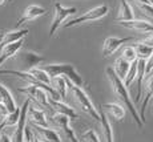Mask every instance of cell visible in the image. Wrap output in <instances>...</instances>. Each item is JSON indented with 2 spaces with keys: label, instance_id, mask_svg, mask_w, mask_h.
I'll return each mask as SVG.
<instances>
[{
  "label": "cell",
  "instance_id": "ffe728a7",
  "mask_svg": "<svg viewBox=\"0 0 153 142\" xmlns=\"http://www.w3.org/2000/svg\"><path fill=\"white\" fill-rule=\"evenodd\" d=\"M134 19V13L132 5L128 0H120L119 11H117V21H129Z\"/></svg>",
  "mask_w": 153,
  "mask_h": 142
},
{
  "label": "cell",
  "instance_id": "603a6c76",
  "mask_svg": "<svg viewBox=\"0 0 153 142\" xmlns=\"http://www.w3.org/2000/svg\"><path fill=\"white\" fill-rule=\"evenodd\" d=\"M52 87V89H53L56 93L60 96L61 100H64L67 97V92H68V87H67V80L64 77H61V76H59V77H53L51 78V84H49Z\"/></svg>",
  "mask_w": 153,
  "mask_h": 142
},
{
  "label": "cell",
  "instance_id": "f546056e",
  "mask_svg": "<svg viewBox=\"0 0 153 142\" xmlns=\"http://www.w3.org/2000/svg\"><path fill=\"white\" fill-rule=\"evenodd\" d=\"M121 57L124 58L125 61H128L129 64H132L133 61H136L137 60V55H136L134 48H133V47H125L124 51H123Z\"/></svg>",
  "mask_w": 153,
  "mask_h": 142
},
{
  "label": "cell",
  "instance_id": "3957f363",
  "mask_svg": "<svg viewBox=\"0 0 153 142\" xmlns=\"http://www.w3.org/2000/svg\"><path fill=\"white\" fill-rule=\"evenodd\" d=\"M67 87H68V89L71 90V93L73 94V97H75V100L77 101V104L81 106L83 112H85L87 114H89V116L92 118H95L96 121H99L100 120V110L93 105L92 100H91L89 96L85 93V90L83 88L75 87V85H73L71 81H68V80H67Z\"/></svg>",
  "mask_w": 153,
  "mask_h": 142
},
{
  "label": "cell",
  "instance_id": "f35d334b",
  "mask_svg": "<svg viewBox=\"0 0 153 142\" xmlns=\"http://www.w3.org/2000/svg\"><path fill=\"white\" fill-rule=\"evenodd\" d=\"M0 39H1V35H0Z\"/></svg>",
  "mask_w": 153,
  "mask_h": 142
},
{
  "label": "cell",
  "instance_id": "44dd1931",
  "mask_svg": "<svg viewBox=\"0 0 153 142\" xmlns=\"http://www.w3.org/2000/svg\"><path fill=\"white\" fill-rule=\"evenodd\" d=\"M100 125L102 129V137H104L105 142H114V135H113V128H112L109 120L107 118L104 112H100Z\"/></svg>",
  "mask_w": 153,
  "mask_h": 142
},
{
  "label": "cell",
  "instance_id": "5b68a950",
  "mask_svg": "<svg viewBox=\"0 0 153 142\" xmlns=\"http://www.w3.org/2000/svg\"><path fill=\"white\" fill-rule=\"evenodd\" d=\"M76 12H77V8L64 7V5L60 4V3H56L55 4V16H53V20H52L51 28H49V37L53 36L55 32L60 28V25L63 24L69 16L76 15Z\"/></svg>",
  "mask_w": 153,
  "mask_h": 142
},
{
  "label": "cell",
  "instance_id": "5bb4252c",
  "mask_svg": "<svg viewBox=\"0 0 153 142\" xmlns=\"http://www.w3.org/2000/svg\"><path fill=\"white\" fill-rule=\"evenodd\" d=\"M47 13V10L42 5H37V4H31L25 8V11L23 12V16L17 20L16 27H20L23 23L25 21H31V20H35L40 16H44Z\"/></svg>",
  "mask_w": 153,
  "mask_h": 142
},
{
  "label": "cell",
  "instance_id": "4dcf8cb0",
  "mask_svg": "<svg viewBox=\"0 0 153 142\" xmlns=\"http://www.w3.org/2000/svg\"><path fill=\"white\" fill-rule=\"evenodd\" d=\"M136 5L146 17L153 19V5L151 4V3H136Z\"/></svg>",
  "mask_w": 153,
  "mask_h": 142
},
{
  "label": "cell",
  "instance_id": "83f0119b",
  "mask_svg": "<svg viewBox=\"0 0 153 142\" xmlns=\"http://www.w3.org/2000/svg\"><path fill=\"white\" fill-rule=\"evenodd\" d=\"M19 117H20V108H16V110L12 112V113H8L7 116L4 117L3 122H0V130L5 126H15L19 121Z\"/></svg>",
  "mask_w": 153,
  "mask_h": 142
},
{
  "label": "cell",
  "instance_id": "4fadbf2b",
  "mask_svg": "<svg viewBox=\"0 0 153 142\" xmlns=\"http://www.w3.org/2000/svg\"><path fill=\"white\" fill-rule=\"evenodd\" d=\"M19 61L20 64L24 67V72H28L29 69L32 68H36L37 65H40L44 61V57L35 52H31V51H27V52H23L19 55Z\"/></svg>",
  "mask_w": 153,
  "mask_h": 142
},
{
  "label": "cell",
  "instance_id": "f1b7e54d",
  "mask_svg": "<svg viewBox=\"0 0 153 142\" xmlns=\"http://www.w3.org/2000/svg\"><path fill=\"white\" fill-rule=\"evenodd\" d=\"M136 75H137V60L133 61V63L131 64V68H129L128 73H126V77H125L124 81H123L126 89H128V87H131V85L134 82V80H136Z\"/></svg>",
  "mask_w": 153,
  "mask_h": 142
},
{
  "label": "cell",
  "instance_id": "d6a6232c",
  "mask_svg": "<svg viewBox=\"0 0 153 142\" xmlns=\"http://www.w3.org/2000/svg\"><path fill=\"white\" fill-rule=\"evenodd\" d=\"M140 43L146 44V45H149V47H153V33H151L148 37H145V39H144V40H141Z\"/></svg>",
  "mask_w": 153,
  "mask_h": 142
},
{
  "label": "cell",
  "instance_id": "d4e9b609",
  "mask_svg": "<svg viewBox=\"0 0 153 142\" xmlns=\"http://www.w3.org/2000/svg\"><path fill=\"white\" fill-rule=\"evenodd\" d=\"M23 44H24V39L23 40H19V41H15V43H11V44H7V45L1 47V55L5 56L7 58H11V57H15V56L19 53V51L23 48Z\"/></svg>",
  "mask_w": 153,
  "mask_h": 142
},
{
  "label": "cell",
  "instance_id": "cb8c5ba5",
  "mask_svg": "<svg viewBox=\"0 0 153 142\" xmlns=\"http://www.w3.org/2000/svg\"><path fill=\"white\" fill-rule=\"evenodd\" d=\"M129 68H131V64L128 63V61H125L124 58L120 56L119 58H117L116 61H114V64H113V72H114V75L117 76L121 81H124L125 77H126V73H128V70H129Z\"/></svg>",
  "mask_w": 153,
  "mask_h": 142
},
{
  "label": "cell",
  "instance_id": "484cf974",
  "mask_svg": "<svg viewBox=\"0 0 153 142\" xmlns=\"http://www.w3.org/2000/svg\"><path fill=\"white\" fill-rule=\"evenodd\" d=\"M134 51H136V55H137V60H145L148 61L151 58V56L153 55V47H149L146 44H143V43H137L136 45H133Z\"/></svg>",
  "mask_w": 153,
  "mask_h": 142
},
{
  "label": "cell",
  "instance_id": "7402d4cb",
  "mask_svg": "<svg viewBox=\"0 0 153 142\" xmlns=\"http://www.w3.org/2000/svg\"><path fill=\"white\" fill-rule=\"evenodd\" d=\"M0 96H1V100H3V105L7 108L8 113H12V112L16 110V102H15L12 94H11V92L7 89V87H4V85L0 82Z\"/></svg>",
  "mask_w": 153,
  "mask_h": 142
},
{
  "label": "cell",
  "instance_id": "8992f818",
  "mask_svg": "<svg viewBox=\"0 0 153 142\" xmlns=\"http://www.w3.org/2000/svg\"><path fill=\"white\" fill-rule=\"evenodd\" d=\"M20 93H24L28 96L31 101H35L39 105V108H49L48 105V94L37 85H28L25 88H19Z\"/></svg>",
  "mask_w": 153,
  "mask_h": 142
},
{
  "label": "cell",
  "instance_id": "4316f807",
  "mask_svg": "<svg viewBox=\"0 0 153 142\" xmlns=\"http://www.w3.org/2000/svg\"><path fill=\"white\" fill-rule=\"evenodd\" d=\"M29 73H31L32 76H33V78L36 80L37 82H40V84H45V85H49L51 84V78H49V76L45 73V70L43 69V68H32V69L28 70Z\"/></svg>",
  "mask_w": 153,
  "mask_h": 142
},
{
  "label": "cell",
  "instance_id": "ac0fdd59",
  "mask_svg": "<svg viewBox=\"0 0 153 142\" xmlns=\"http://www.w3.org/2000/svg\"><path fill=\"white\" fill-rule=\"evenodd\" d=\"M28 32H29L28 29H17V31H10V32H7V33L1 35V39H0V48L7 45V44L23 40L28 35Z\"/></svg>",
  "mask_w": 153,
  "mask_h": 142
},
{
  "label": "cell",
  "instance_id": "8fae6325",
  "mask_svg": "<svg viewBox=\"0 0 153 142\" xmlns=\"http://www.w3.org/2000/svg\"><path fill=\"white\" fill-rule=\"evenodd\" d=\"M69 118L67 116H64V114H59V113H55L53 116H52V122L55 124L56 126H59V128L63 129V132L65 133L67 138L69 140V142H80L77 138V135H76L75 130L69 126Z\"/></svg>",
  "mask_w": 153,
  "mask_h": 142
},
{
  "label": "cell",
  "instance_id": "6da1fadb",
  "mask_svg": "<svg viewBox=\"0 0 153 142\" xmlns=\"http://www.w3.org/2000/svg\"><path fill=\"white\" fill-rule=\"evenodd\" d=\"M105 72H107V76H108V78H109L111 85H112V89H113V92L116 93L117 98H119L120 101L124 104V108L129 112V113L132 114V117H133L134 122L137 124V126H139V128H141V126L144 125V122L140 120L139 112H137V109L134 108V104H133V101H132L131 96H129V92H128V89L125 88L124 82H123L121 80H120L116 75H114L113 69H112L111 67L107 68V70H105Z\"/></svg>",
  "mask_w": 153,
  "mask_h": 142
},
{
  "label": "cell",
  "instance_id": "9c48e42d",
  "mask_svg": "<svg viewBox=\"0 0 153 142\" xmlns=\"http://www.w3.org/2000/svg\"><path fill=\"white\" fill-rule=\"evenodd\" d=\"M27 120L31 122V125L42 126V128H49V122L47 120V116L42 108H37L29 104L27 110Z\"/></svg>",
  "mask_w": 153,
  "mask_h": 142
},
{
  "label": "cell",
  "instance_id": "8d00e7d4",
  "mask_svg": "<svg viewBox=\"0 0 153 142\" xmlns=\"http://www.w3.org/2000/svg\"><path fill=\"white\" fill-rule=\"evenodd\" d=\"M4 1H5V0H0V5H3V4H4Z\"/></svg>",
  "mask_w": 153,
  "mask_h": 142
},
{
  "label": "cell",
  "instance_id": "2e32d148",
  "mask_svg": "<svg viewBox=\"0 0 153 142\" xmlns=\"http://www.w3.org/2000/svg\"><path fill=\"white\" fill-rule=\"evenodd\" d=\"M48 105H49L51 109H53L56 113L64 114V116H67L69 120H77L79 118V114L76 113L71 106H68L65 102H63V101H53V100H51L48 97Z\"/></svg>",
  "mask_w": 153,
  "mask_h": 142
},
{
  "label": "cell",
  "instance_id": "1f68e13d",
  "mask_svg": "<svg viewBox=\"0 0 153 142\" xmlns=\"http://www.w3.org/2000/svg\"><path fill=\"white\" fill-rule=\"evenodd\" d=\"M83 140L87 142H101L100 137L97 135V133L95 132L93 129H89L83 134Z\"/></svg>",
  "mask_w": 153,
  "mask_h": 142
},
{
  "label": "cell",
  "instance_id": "9a60e30c",
  "mask_svg": "<svg viewBox=\"0 0 153 142\" xmlns=\"http://www.w3.org/2000/svg\"><path fill=\"white\" fill-rule=\"evenodd\" d=\"M119 24L125 27V28L143 32V33H148V35L153 33V24L149 21H146V20L133 19V20H129V21H119Z\"/></svg>",
  "mask_w": 153,
  "mask_h": 142
},
{
  "label": "cell",
  "instance_id": "277c9868",
  "mask_svg": "<svg viewBox=\"0 0 153 142\" xmlns=\"http://www.w3.org/2000/svg\"><path fill=\"white\" fill-rule=\"evenodd\" d=\"M109 12V8H108V5L102 4V5H97V7L92 8V10L87 11L85 13H83L81 16L79 17H75L73 20H69L68 23H67L65 28H71V27H75V25H79L81 24V23H85V21H96V20H100L102 19V17H105Z\"/></svg>",
  "mask_w": 153,
  "mask_h": 142
},
{
  "label": "cell",
  "instance_id": "d590c367",
  "mask_svg": "<svg viewBox=\"0 0 153 142\" xmlns=\"http://www.w3.org/2000/svg\"><path fill=\"white\" fill-rule=\"evenodd\" d=\"M7 60H8V58L5 57V56L0 55V65H3V64H4V63H5V61H7Z\"/></svg>",
  "mask_w": 153,
  "mask_h": 142
},
{
  "label": "cell",
  "instance_id": "30bf717a",
  "mask_svg": "<svg viewBox=\"0 0 153 142\" xmlns=\"http://www.w3.org/2000/svg\"><path fill=\"white\" fill-rule=\"evenodd\" d=\"M133 40V37H117V36H109L104 40L102 44V56L108 57V56L113 55L117 49L121 45H124L125 43Z\"/></svg>",
  "mask_w": 153,
  "mask_h": 142
},
{
  "label": "cell",
  "instance_id": "7c38bea8",
  "mask_svg": "<svg viewBox=\"0 0 153 142\" xmlns=\"http://www.w3.org/2000/svg\"><path fill=\"white\" fill-rule=\"evenodd\" d=\"M33 129L35 134V140L37 142H63L60 138V135L57 134V132L53 129L49 128H42V126H36V125H31Z\"/></svg>",
  "mask_w": 153,
  "mask_h": 142
},
{
  "label": "cell",
  "instance_id": "e575fe53",
  "mask_svg": "<svg viewBox=\"0 0 153 142\" xmlns=\"http://www.w3.org/2000/svg\"><path fill=\"white\" fill-rule=\"evenodd\" d=\"M0 142H11V137L4 134V133H1V134H0Z\"/></svg>",
  "mask_w": 153,
  "mask_h": 142
},
{
  "label": "cell",
  "instance_id": "7a4b0ae2",
  "mask_svg": "<svg viewBox=\"0 0 153 142\" xmlns=\"http://www.w3.org/2000/svg\"><path fill=\"white\" fill-rule=\"evenodd\" d=\"M43 69L45 70V73L49 76V78L61 76V77L71 81L75 87L81 88L84 84L83 77H81L80 73L77 72L75 65H72V64H48V65H44Z\"/></svg>",
  "mask_w": 153,
  "mask_h": 142
},
{
  "label": "cell",
  "instance_id": "836d02e7",
  "mask_svg": "<svg viewBox=\"0 0 153 142\" xmlns=\"http://www.w3.org/2000/svg\"><path fill=\"white\" fill-rule=\"evenodd\" d=\"M152 69H153V55L151 56V58L146 61V73H149Z\"/></svg>",
  "mask_w": 153,
  "mask_h": 142
},
{
  "label": "cell",
  "instance_id": "b9f144b4",
  "mask_svg": "<svg viewBox=\"0 0 153 142\" xmlns=\"http://www.w3.org/2000/svg\"><path fill=\"white\" fill-rule=\"evenodd\" d=\"M152 106H153V105H152Z\"/></svg>",
  "mask_w": 153,
  "mask_h": 142
},
{
  "label": "cell",
  "instance_id": "e0dca14e",
  "mask_svg": "<svg viewBox=\"0 0 153 142\" xmlns=\"http://www.w3.org/2000/svg\"><path fill=\"white\" fill-rule=\"evenodd\" d=\"M102 110H105L111 117H113L116 121H123L125 118V108L116 102H107L101 105Z\"/></svg>",
  "mask_w": 153,
  "mask_h": 142
},
{
  "label": "cell",
  "instance_id": "ba28073f",
  "mask_svg": "<svg viewBox=\"0 0 153 142\" xmlns=\"http://www.w3.org/2000/svg\"><path fill=\"white\" fill-rule=\"evenodd\" d=\"M143 90H144V101L141 102L139 117H140V120L144 122V121H145V109H146V106H148V104L151 102V100L153 97V69L149 73H146L145 77H144Z\"/></svg>",
  "mask_w": 153,
  "mask_h": 142
},
{
  "label": "cell",
  "instance_id": "60d3db41",
  "mask_svg": "<svg viewBox=\"0 0 153 142\" xmlns=\"http://www.w3.org/2000/svg\"><path fill=\"white\" fill-rule=\"evenodd\" d=\"M152 100H153V97H152Z\"/></svg>",
  "mask_w": 153,
  "mask_h": 142
},
{
  "label": "cell",
  "instance_id": "d6986e66",
  "mask_svg": "<svg viewBox=\"0 0 153 142\" xmlns=\"http://www.w3.org/2000/svg\"><path fill=\"white\" fill-rule=\"evenodd\" d=\"M146 75V61L145 60H137V75H136V87H137V94H136V101L139 102L143 96V82L144 77Z\"/></svg>",
  "mask_w": 153,
  "mask_h": 142
},
{
  "label": "cell",
  "instance_id": "52a82bcc",
  "mask_svg": "<svg viewBox=\"0 0 153 142\" xmlns=\"http://www.w3.org/2000/svg\"><path fill=\"white\" fill-rule=\"evenodd\" d=\"M31 104V100L27 98L23 104V106L20 108V117H19V121L15 126L13 132V135L11 138V142H25V137H24V130H25V126H27V110H28V106Z\"/></svg>",
  "mask_w": 153,
  "mask_h": 142
},
{
  "label": "cell",
  "instance_id": "ab89813d",
  "mask_svg": "<svg viewBox=\"0 0 153 142\" xmlns=\"http://www.w3.org/2000/svg\"><path fill=\"white\" fill-rule=\"evenodd\" d=\"M8 1H12V0H8Z\"/></svg>",
  "mask_w": 153,
  "mask_h": 142
},
{
  "label": "cell",
  "instance_id": "74e56055",
  "mask_svg": "<svg viewBox=\"0 0 153 142\" xmlns=\"http://www.w3.org/2000/svg\"><path fill=\"white\" fill-rule=\"evenodd\" d=\"M0 104H3V100H1V96H0Z\"/></svg>",
  "mask_w": 153,
  "mask_h": 142
}]
</instances>
